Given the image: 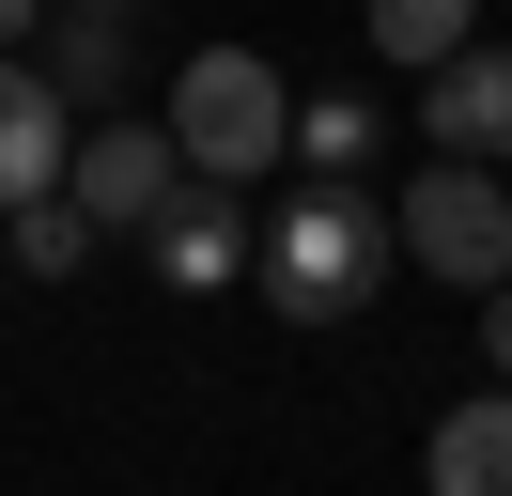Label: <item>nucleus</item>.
I'll return each mask as SVG.
<instances>
[{"label": "nucleus", "instance_id": "nucleus-1", "mask_svg": "<svg viewBox=\"0 0 512 496\" xmlns=\"http://www.w3.org/2000/svg\"><path fill=\"white\" fill-rule=\"evenodd\" d=\"M388 264H404V217H388L373 171H311L264 217V248H249V279H264L280 326H357V310L388 295Z\"/></svg>", "mask_w": 512, "mask_h": 496}, {"label": "nucleus", "instance_id": "nucleus-2", "mask_svg": "<svg viewBox=\"0 0 512 496\" xmlns=\"http://www.w3.org/2000/svg\"><path fill=\"white\" fill-rule=\"evenodd\" d=\"M171 140H187V171L264 186V171L295 155V93H280V62H264V47H187V78H171Z\"/></svg>", "mask_w": 512, "mask_h": 496}, {"label": "nucleus", "instance_id": "nucleus-3", "mask_svg": "<svg viewBox=\"0 0 512 496\" xmlns=\"http://www.w3.org/2000/svg\"><path fill=\"white\" fill-rule=\"evenodd\" d=\"M388 217H404V264H419V279H450V295L512 279V186H497V155H419Z\"/></svg>", "mask_w": 512, "mask_h": 496}, {"label": "nucleus", "instance_id": "nucleus-4", "mask_svg": "<svg viewBox=\"0 0 512 496\" xmlns=\"http://www.w3.org/2000/svg\"><path fill=\"white\" fill-rule=\"evenodd\" d=\"M63 186L94 202V233H156L171 186H187V140H171V124H140V109H109V124H78Z\"/></svg>", "mask_w": 512, "mask_h": 496}, {"label": "nucleus", "instance_id": "nucleus-5", "mask_svg": "<svg viewBox=\"0 0 512 496\" xmlns=\"http://www.w3.org/2000/svg\"><path fill=\"white\" fill-rule=\"evenodd\" d=\"M249 248H264V233H249V186H233V171H187V186H171V217L140 233V264H156L171 295H233Z\"/></svg>", "mask_w": 512, "mask_h": 496}, {"label": "nucleus", "instance_id": "nucleus-6", "mask_svg": "<svg viewBox=\"0 0 512 496\" xmlns=\"http://www.w3.org/2000/svg\"><path fill=\"white\" fill-rule=\"evenodd\" d=\"M419 140L435 155H512V47L466 31L450 62H419Z\"/></svg>", "mask_w": 512, "mask_h": 496}, {"label": "nucleus", "instance_id": "nucleus-7", "mask_svg": "<svg viewBox=\"0 0 512 496\" xmlns=\"http://www.w3.org/2000/svg\"><path fill=\"white\" fill-rule=\"evenodd\" d=\"M63 155H78V109H63V78H47L32 47H0V217L32 202V186H63Z\"/></svg>", "mask_w": 512, "mask_h": 496}, {"label": "nucleus", "instance_id": "nucleus-8", "mask_svg": "<svg viewBox=\"0 0 512 496\" xmlns=\"http://www.w3.org/2000/svg\"><path fill=\"white\" fill-rule=\"evenodd\" d=\"M419 481H435V496H512V372L466 388L435 434H419Z\"/></svg>", "mask_w": 512, "mask_h": 496}, {"label": "nucleus", "instance_id": "nucleus-9", "mask_svg": "<svg viewBox=\"0 0 512 496\" xmlns=\"http://www.w3.org/2000/svg\"><path fill=\"white\" fill-rule=\"evenodd\" d=\"M32 62L63 78V109H109V93H125V16H109V0H47Z\"/></svg>", "mask_w": 512, "mask_h": 496}, {"label": "nucleus", "instance_id": "nucleus-10", "mask_svg": "<svg viewBox=\"0 0 512 496\" xmlns=\"http://www.w3.org/2000/svg\"><path fill=\"white\" fill-rule=\"evenodd\" d=\"M357 31H373V47L419 78V62H450V47L481 31V0H357Z\"/></svg>", "mask_w": 512, "mask_h": 496}, {"label": "nucleus", "instance_id": "nucleus-11", "mask_svg": "<svg viewBox=\"0 0 512 496\" xmlns=\"http://www.w3.org/2000/svg\"><path fill=\"white\" fill-rule=\"evenodd\" d=\"M373 93H311V109H295V171H373Z\"/></svg>", "mask_w": 512, "mask_h": 496}, {"label": "nucleus", "instance_id": "nucleus-12", "mask_svg": "<svg viewBox=\"0 0 512 496\" xmlns=\"http://www.w3.org/2000/svg\"><path fill=\"white\" fill-rule=\"evenodd\" d=\"M481 357L512 372V279H481Z\"/></svg>", "mask_w": 512, "mask_h": 496}, {"label": "nucleus", "instance_id": "nucleus-13", "mask_svg": "<svg viewBox=\"0 0 512 496\" xmlns=\"http://www.w3.org/2000/svg\"><path fill=\"white\" fill-rule=\"evenodd\" d=\"M32 31H47V0H0V47H32Z\"/></svg>", "mask_w": 512, "mask_h": 496}, {"label": "nucleus", "instance_id": "nucleus-14", "mask_svg": "<svg viewBox=\"0 0 512 496\" xmlns=\"http://www.w3.org/2000/svg\"><path fill=\"white\" fill-rule=\"evenodd\" d=\"M109 16H140V0H109Z\"/></svg>", "mask_w": 512, "mask_h": 496}]
</instances>
